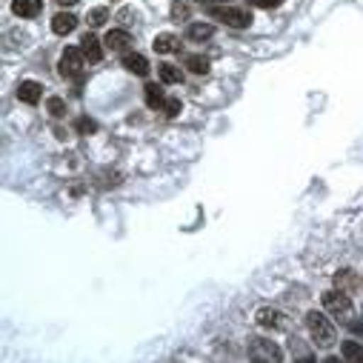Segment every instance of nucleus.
Listing matches in <instances>:
<instances>
[{
    "instance_id": "nucleus-17",
    "label": "nucleus",
    "mask_w": 363,
    "mask_h": 363,
    "mask_svg": "<svg viewBox=\"0 0 363 363\" xmlns=\"http://www.w3.org/2000/svg\"><path fill=\"white\" fill-rule=\"evenodd\" d=\"M184 63H186V69H189V72H195V74H206V72L212 69L209 57H203V55H189Z\"/></svg>"
},
{
    "instance_id": "nucleus-3",
    "label": "nucleus",
    "mask_w": 363,
    "mask_h": 363,
    "mask_svg": "<svg viewBox=\"0 0 363 363\" xmlns=\"http://www.w3.org/2000/svg\"><path fill=\"white\" fill-rule=\"evenodd\" d=\"M83 49H77V46H66V52L60 55V60H57V72H60V77H66V80H72V77H80V72H83Z\"/></svg>"
},
{
    "instance_id": "nucleus-9",
    "label": "nucleus",
    "mask_w": 363,
    "mask_h": 363,
    "mask_svg": "<svg viewBox=\"0 0 363 363\" xmlns=\"http://www.w3.org/2000/svg\"><path fill=\"white\" fill-rule=\"evenodd\" d=\"M104 46L112 49V52H126L132 46V35L123 32V29H112L106 38H104Z\"/></svg>"
},
{
    "instance_id": "nucleus-26",
    "label": "nucleus",
    "mask_w": 363,
    "mask_h": 363,
    "mask_svg": "<svg viewBox=\"0 0 363 363\" xmlns=\"http://www.w3.org/2000/svg\"><path fill=\"white\" fill-rule=\"evenodd\" d=\"M195 4H206V6H215V4H226V0H195Z\"/></svg>"
},
{
    "instance_id": "nucleus-6",
    "label": "nucleus",
    "mask_w": 363,
    "mask_h": 363,
    "mask_svg": "<svg viewBox=\"0 0 363 363\" xmlns=\"http://www.w3.org/2000/svg\"><path fill=\"white\" fill-rule=\"evenodd\" d=\"M255 323L263 326V329H286V315L278 312V309H272V306H263L255 312Z\"/></svg>"
},
{
    "instance_id": "nucleus-1",
    "label": "nucleus",
    "mask_w": 363,
    "mask_h": 363,
    "mask_svg": "<svg viewBox=\"0 0 363 363\" xmlns=\"http://www.w3.org/2000/svg\"><path fill=\"white\" fill-rule=\"evenodd\" d=\"M306 332H309L312 343L320 346V349H329V346H335V340H337L332 320H329L323 312H318V309L306 312Z\"/></svg>"
},
{
    "instance_id": "nucleus-4",
    "label": "nucleus",
    "mask_w": 363,
    "mask_h": 363,
    "mask_svg": "<svg viewBox=\"0 0 363 363\" xmlns=\"http://www.w3.org/2000/svg\"><path fill=\"white\" fill-rule=\"evenodd\" d=\"M323 309L335 318H352V298L346 295V289H332L323 295Z\"/></svg>"
},
{
    "instance_id": "nucleus-8",
    "label": "nucleus",
    "mask_w": 363,
    "mask_h": 363,
    "mask_svg": "<svg viewBox=\"0 0 363 363\" xmlns=\"http://www.w3.org/2000/svg\"><path fill=\"white\" fill-rule=\"evenodd\" d=\"M80 49H83V57H86L89 63H101V60H104V46H101V40H98L95 35H83Z\"/></svg>"
},
{
    "instance_id": "nucleus-15",
    "label": "nucleus",
    "mask_w": 363,
    "mask_h": 363,
    "mask_svg": "<svg viewBox=\"0 0 363 363\" xmlns=\"http://www.w3.org/2000/svg\"><path fill=\"white\" fill-rule=\"evenodd\" d=\"M340 354H343V360H349V363H363V343L346 340V343L340 346Z\"/></svg>"
},
{
    "instance_id": "nucleus-21",
    "label": "nucleus",
    "mask_w": 363,
    "mask_h": 363,
    "mask_svg": "<svg viewBox=\"0 0 363 363\" xmlns=\"http://www.w3.org/2000/svg\"><path fill=\"white\" fill-rule=\"evenodd\" d=\"M335 286H337V289H349V286H354V272H349V269L337 272V275H335Z\"/></svg>"
},
{
    "instance_id": "nucleus-24",
    "label": "nucleus",
    "mask_w": 363,
    "mask_h": 363,
    "mask_svg": "<svg viewBox=\"0 0 363 363\" xmlns=\"http://www.w3.org/2000/svg\"><path fill=\"white\" fill-rule=\"evenodd\" d=\"M163 112H166L169 118H177V115H180V101H177V98H169L166 106H163Z\"/></svg>"
},
{
    "instance_id": "nucleus-23",
    "label": "nucleus",
    "mask_w": 363,
    "mask_h": 363,
    "mask_svg": "<svg viewBox=\"0 0 363 363\" xmlns=\"http://www.w3.org/2000/svg\"><path fill=\"white\" fill-rule=\"evenodd\" d=\"M77 132H80V135H92V132H98V123H95L92 118H80V121H77Z\"/></svg>"
},
{
    "instance_id": "nucleus-2",
    "label": "nucleus",
    "mask_w": 363,
    "mask_h": 363,
    "mask_svg": "<svg viewBox=\"0 0 363 363\" xmlns=\"http://www.w3.org/2000/svg\"><path fill=\"white\" fill-rule=\"evenodd\" d=\"M209 15L215 21H220V23H226V26H232V29L252 26V12L249 9H240V6H212Z\"/></svg>"
},
{
    "instance_id": "nucleus-7",
    "label": "nucleus",
    "mask_w": 363,
    "mask_h": 363,
    "mask_svg": "<svg viewBox=\"0 0 363 363\" xmlns=\"http://www.w3.org/2000/svg\"><path fill=\"white\" fill-rule=\"evenodd\" d=\"M40 98H43V86H40L38 80H23V83L18 86V101H21V104L35 106V104H40Z\"/></svg>"
},
{
    "instance_id": "nucleus-11",
    "label": "nucleus",
    "mask_w": 363,
    "mask_h": 363,
    "mask_svg": "<svg viewBox=\"0 0 363 363\" xmlns=\"http://www.w3.org/2000/svg\"><path fill=\"white\" fill-rule=\"evenodd\" d=\"M123 69L138 74V77H143V74H149V60L143 55H138V52H126L123 55Z\"/></svg>"
},
{
    "instance_id": "nucleus-12",
    "label": "nucleus",
    "mask_w": 363,
    "mask_h": 363,
    "mask_svg": "<svg viewBox=\"0 0 363 363\" xmlns=\"http://www.w3.org/2000/svg\"><path fill=\"white\" fill-rule=\"evenodd\" d=\"M74 29H77V18H74V15L60 12V15L52 18V32H55V35H72Z\"/></svg>"
},
{
    "instance_id": "nucleus-19",
    "label": "nucleus",
    "mask_w": 363,
    "mask_h": 363,
    "mask_svg": "<svg viewBox=\"0 0 363 363\" xmlns=\"http://www.w3.org/2000/svg\"><path fill=\"white\" fill-rule=\"evenodd\" d=\"M86 21H89V26H92V29H98V26H104L109 21V9L106 6H98V9H92V12L86 15Z\"/></svg>"
},
{
    "instance_id": "nucleus-16",
    "label": "nucleus",
    "mask_w": 363,
    "mask_h": 363,
    "mask_svg": "<svg viewBox=\"0 0 363 363\" xmlns=\"http://www.w3.org/2000/svg\"><path fill=\"white\" fill-rule=\"evenodd\" d=\"M157 74H160V80L169 83V86H174V83L184 80V72H180L177 66H172V63H160V66H157Z\"/></svg>"
},
{
    "instance_id": "nucleus-13",
    "label": "nucleus",
    "mask_w": 363,
    "mask_h": 363,
    "mask_svg": "<svg viewBox=\"0 0 363 363\" xmlns=\"http://www.w3.org/2000/svg\"><path fill=\"white\" fill-rule=\"evenodd\" d=\"M155 52H160V55H169V52H177V46H180V40H177V35H172V32H163V35H157L155 38Z\"/></svg>"
},
{
    "instance_id": "nucleus-20",
    "label": "nucleus",
    "mask_w": 363,
    "mask_h": 363,
    "mask_svg": "<svg viewBox=\"0 0 363 363\" xmlns=\"http://www.w3.org/2000/svg\"><path fill=\"white\" fill-rule=\"evenodd\" d=\"M46 109H49L52 118H63L66 115V101L63 98H49L46 101Z\"/></svg>"
},
{
    "instance_id": "nucleus-22",
    "label": "nucleus",
    "mask_w": 363,
    "mask_h": 363,
    "mask_svg": "<svg viewBox=\"0 0 363 363\" xmlns=\"http://www.w3.org/2000/svg\"><path fill=\"white\" fill-rule=\"evenodd\" d=\"M172 18L174 21H186L189 18V6L180 4V0H174V4H172Z\"/></svg>"
},
{
    "instance_id": "nucleus-25",
    "label": "nucleus",
    "mask_w": 363,
    "mask_h": 363,
    "mask_svg": "<svg viewBox=\"0 0 363 363\" xmlns=\"http://www.w3.org/2000/svg\"><path fill=\"white\" fill-rule=\"evenodd\" d=\"M252 6H257V9H278L284 0H249Z\"/></svg>"
},
{
    "instance_id": "nucleus-14",
    "label": "nucleus",
    "mask_w": 363,
    "mask_h": 363,
    "mask_svg": "<svg viewBox=\"0 0 363 363\" xmlns=\"http://www.w3.org/2000/svg\"><path fill=\"white\" fill-rule=\"evenodd\" d=\"M143 92H146V106H149V109H163V106H166V95L160 92L157 83H146Z\"/></svg>"
},
{
    "instance_id": "nucleus-5",
    "label": "nucleus",
    "mask_w": 363,
    "mask_h": 363,
    "mask_svg": "<svg viewBox=\"0 0 363 363\" xmlns=\"http://www.w3.org/2000/svg\"><path fill=\"white\" fill-rule=\"evenodd\" d=\"M249 357L252 360H263V363H272V360H284V352L272 343V340H263V337H252L249 340Z\"/></svg>"
},
{
    "instance_id": "nucleus-18",
    "label": "nucleus",
    "mask_w": 363,
    "mask_h": 363,
    "mask_svg": "<svg viewBox=\"0 0 363 363\" xmlns=\"http://www.w3.org/2000/svg\"><path fill=\"white\" fill-rule=\"evenodd\" d=\"M212 35H215V26L212 23H192L189 26V40H198L201 43V40H209Z\"/></svg>"
},
{
    "instance_id": "nucleus-10",
    "label": "nucleus",
    "mask_w": 363,
    "mask_h": 363,
    "mask_svg": "<svg viewBox=\"0 0 363 363\" xmlns=\"http://www.w3.org/2000/svg\"><path fill=\"white\" fill-rule=\"evenodd\" d=\"M12 12L18 18H38L43 12V0H12Z\"/></svg>"
},
{
    "instance_id": "nucleus-27",
    "label": "nucleus",
    "mask_w": 363,
    "mask_h": 363,
    "mask_svg": "<svg viewBox=\"0 0 363 363\" xmlns=\"http://www.w3.org/2000/svg\"><path fill=\"white\" fill-rule=\"evenodd\" d=\"M57 4H60V6H74L77 0H57Z\"/></svg>"
}]
</instances>
